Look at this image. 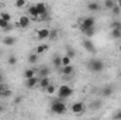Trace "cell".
Instances as JSON below:
<instances>
[{
    "instance_id": "7402d4cb",
    "label": "cell",
    "mask_w": 121,
    "mask_h": 120,
    "mask_svg": "<svg viewBox=\"0 0 121 120\" xmlns=\"http://www.w3.org/2000/svg\"><path fill=\"white\" fill-rule=\"evenodd\" d=\"M47 50H48V45H45V44H41V45H38V47L35 48V51H34V52H37V54L39 55V54H42V52H45Z\"/></svg>"
},
{
    "instance_id": "4316f807",
    "label": "cell",
    "mask_w": 121,
    "mask_h": 120,
    "mask_svg": "<svg viewBox=\"0 0 121 120\" xmlns=\"http://www.w3.org/2000/svg\"><path fill=\"white\" fill-rule=\"evenodd\" d=\"M47 20H49V13L48 11L41 14V16H38V18H37V21H47Z\"/></svg>"
},
{
    "instance_id": "83f0119b",
    "label": "cell",
    "mask_w": 121,
    "mask_h": 120,
    "mask_svg": "<svg viewBox=\"0 0 121 120\" xmlns=\"http://www.w3.org/2000/svg\"><path fill=\"white\" fill-rule=\"evenodd\" d=\"M26 4H27V0H16V3H14V6L17 9H23Z\"/></svg>"
},
{
    "instance_id": "44dd1931",
    "label": "cell",
    "mask_w": 121,
    "mask_h": 120,
    "mask_svg": "<svg viewBox=\"0 0 121 120\" xmlns=\"http://www.w3.org/2000/svg\"><path fill=\"white\" fill-rule=\"evenodd\" d=\"M83 34L86 35V38H90V37H93V35L96 34V27H90V28L85 30V31H83Z\"/></svg>"
},
{
    "instance_id": "8d00e7d4",
    "label": "cell",
    "mask_w": 121,
    "mask_h": 120,
    "mask_svg": "<svg viewBox=\"0 0 121 120\" xmlns=\"http://www.w3.org/2000/svg\"><path fill=\"white\" fill-rule=\"evenodd\" d=\"M113 27H116V28H121V23L120 21H114L113 26H111V28H113Z\"/></svg>"
},
{
    "instance_id": "ab89813d",
    "label": "cell",
    "mask_w": 121,
    "mask_h": 120,
    "mask_svg": "<svg viewBox=\"0 0 121 120\" xmlns=\"http://www.w3.org/2000/svg\"><path fill=\"white\" fill-rule=\"evenodd\" d=\"M116 119H121V112H118V113L116 115Z\"/></svg>"
},
{
    "instance_id": "603a6c76",
    "label": "cell",
    "mask_w": 121,
    "mask_h": 120,
    "mask_svg": "<svg viewBox=\"0 0 121 120\" xmlns=\"http://www.w3.org/2000/svg\"><path fill=\"white\" fill-rule=\"evenodd\" d=\"M35 69H26L24 71V78L26 79H30V78H32V76H35Z\"/></svg>"
},
{
    "instance_id": "e0dca14e",
    "label": "cell",
    "mask_w": 121,
    "mask_h": 120,
    "mask_svg": "<svg viewBox=\"0 0 121 120\" xmlns=\"http://www.w3.org/2000/svg\"><path fill=\"white\" fill-rule=\"evenodd\" d=\"M10 21H7V20H4V18H1L0 17V28L4 31H10V28H11V26L9 24Z\"/></svg>"
},
{
    "instance_id": "7a4b0ae2",
    "label": "cell",
    "mask_w": 121,
    "mask_h": 120,
    "mask_svg": "<svg viewBox=\"0 0 121 120\" xmlns=\"http://www.w3.org/2000/svg\"><path fill=\"white\" fill-rule=\"evenodd\" d=\"M87 66H89V69H90L91 72L99 74V72H101L104 69V62L101 60H90L89 64H87Z\"/></svg>"
},
{
    "instance_id": "5bb4252c",
    "label": "cell",
    "mask_w": 121,
    "mask_h": 120,
    "mask_svg": "<svg viewBox=\"0 0 121 120\" xmlns=\"http://www.w3.org/2000/svg\"><path fill=\"white\" fill-rule=\"evenodd\" d=\"M49 74H51V71H49V68H48V66H41V68L38 69V76H39V78L49 76Z\"/></svg>"
},
{
    "instance_id": "ac0fdd59",
    "label": "cell",
    "mask_w": 121,
    "mask_h": 120,
    "mask_svg": "<svg viewBox=\"0 0 121 120\" xmlns=\"http://www.w3.org/2000/svg\"><path fill=\"white\" fill-rule=\"evenodd\" d=\"M101 95H103V97H110L113 95V88L111 86H104L103 90H101Z\"/></svg>"
},
{
    "instance_id": "3957f363",
    "label": "cell",
    "mask_w": 121,
    "mask_h": 120,
    "mask_svg": "<svg viewBox=\"0 0 121 120\" xmlns=\"http://www.w3.org/2000/svg\"><path fill=\"white\" fill-rule=\"evenodd\" d=\"M90 27H96V18L94 17H83L80 20V31L83 32Z\"/></svg>"
},
{
    "instance_id": "4dcf8cb0",
    "label": "cell",
    "mask_w": 121,
    "mask_h": 120,
    "mask_svg": "<svg viewBox=\"0 0 121 120\" xmlns=\"http://www.w3.org/2000/svg\"><path fill=\"white\" fill-rule=\"evenodd\" d=\"M47 93H48V95H54V93H55V86H54V85H52V83H49V85H48V86H47Z\"/></svg>"
},
{
    "instance_id": "cb8c5ba5",
    "label": "cell",
    "mask_w": 121,
    "mask_h": 120,
    "mask_svg": "<svg viewBox=\"0 0 121 120\" xmlns=\"http://www.w3.org/2000/svg\"><path fill=\"white\" fill-rule=\"evenodd\" d=\"M28 62H30V64H37V62H38V54H37V52L30 54V55H28Z\"/></svg>"
},
{
    "instance_id": "f35d334b",
    "label": "cell",
    "mask_w": 121,
    "mask_h": 120,
    "mask_svg": "<svg viewBox=\"0 0 121 120\" xmlns=\"http://www.w3.org/2000/svg\"><path fill=\"white\" fill-rule=\"evenodd\" d=\"M116 4H117V6L121 9V0H116Z\"/></svg>"
},
{
    "instance_id": "74e56055",
    "label": "cell",
    "mask_w": 121,
    "mask_h": 120,
    "mask_svg": "<svg viewBox=\"0 0 121 120\" xmlns=\"http://www.w3.org/2000/svg\"><path fill=\"white\" fill-rule=\"evenodd\" d=\"M3 82H4V75L0 74V83H3Z\"/></svg>"
},
{
    "instance_id": "7c38bea8",
    "label": "cell",
    "mask_w": 121,
    "mask_h": 120,
    "mask_svg": "<svg viewBox=\"0 0 121 120\" xmlns=\"http://www.w3.org/2000/svg\"><path fill=\"white\" fill-rule=\"evenodd\" d=\"M35 7H37L38 16H41V14H44V13H47V11H48V7H47V4H45V3H37V4H35Z\"/></svg>"
},
{
    "instance_id": "b9f144b4",
    "label": "cell",
    "mask_w": 121,
    "mask_h": 120,
    "mask_svg": "<svg viewBox=\"0 0 121 120\" xmlns=\"http://www.w3.org/2000/svg\"><path fill=\"white\" fill-rule=\"evenodd\" d=\"M1 110H3V106H0V112H1Z\"/></svg>"
},
{
    "instance_id": "52a82bcc",
    "label": "cell",
    "mask_w": 121,
    "mask_h": 120,
    "mask_svg": "<svg viewBox=\"0 0 121 120\" xmlns=\"http://www.w3.org/2000/svg\"><path fill=\"white\" fill-rule=\"evenodd\" d=\"M38 82H39V76H32L30 79H26V86L28 88V89H34V88H37L38 86Z\"/></svg>"
},
{
    "instance_id": "8fae6325",
    "label": "cell",
    "mask_w": 121,
    "mask_h": 120,
    "mask_svg": "<svg viewBox=\"0 0 121 120\" xmlns=\"http://www.w3.org/2000/svg\"><path fill=\"white\" fill-rule=\"evenodd\" d=\"M51 83V81H49V76H44V78H39V82H38V86L41 88V89H47V86Z\"/></svg>"
},
{
    "instance_id": "d590c367",
    "label": "cell",
    "mask_w": 121,
    "mask_h": 120,
    "mask_svg": "<svg viewBox=\"0 0 121 120\" xmlns=\"http://www.w3.org/2000/svg\"><path fill=\"white\" fill-rule=\"evenodd\" d=\"M56 34H58L56 30H51V31H49V40H54V38L56 37Z\"/></svg>"
},
{
    "instance_id": "d6986e66",
    "label": "cell",
    "mask_w": 121,
    "mask_h": 120,
    "mask_svg": "<svg viewBox=\"0 0 121 120\" xmlns=\"http://www.w3.org/2000/svg\"><path fill=\"white\" fill-rule=\"evenodd\" d=\"M72 64V58L68 57V55H62L60 57V66H66V65H70Z\"/></svg>"
},
{
    "instance_id": "484cf974",
    "label": "cell",
    "mask_w": 121,
    "mask_h": 120,
    "mask_svg": "<svg viewBox=\"0 0 121 120\" xmlns=\"http://www.w3.org/2000/svg\"><path fill=\"white\" fill-rule=\"evenodd\" d=\"M52 64L55 68H60V55H55L54 60H52Z\"/></svg>"
},
{
    "instance_id": "e575fe53",
    "label": "cell",
    "mask_w": 121,
    "mask_h": 120,
    "mask_svg": "<svg viewBox=\"0 0 121 120\" xmlns=\"http://www.w3.org/2000/svg\"><path fill=\"white\" fill-rule=\"evenodd\" d=\"M66 55H68V57H70V58L73 60V58H75V55H76V54H75V50L68 48V50H66Z\"/></svg>"
},
{
    "instance_id": "ba28073f",
    "label": "cell",
    "mask_w": 121,
    "mask_h": 120,
    "mask_svg": "<svg viewBox=\"0 0 121 120\" xmlns=\"http://www.w3.org/2000/svg\"><path fill=\"white\" fill-rule=\"evenodd\" d=\"M59 72L62 75H65V76H70V75L75 74V68H73V65L70 64V65H66V66H60Z\"/></svg>"
},
{
    "instance_id": "f1b7e54d",
    "label": "cell",
    "mask_w": 121,
    "mask_h": 120,
    "mask_svg": "<svg viewBox=\"0 0 121 120\" xmlns=\"http://www.w3.org/2000/svg\"><path fill=\"white\" fill-rule=\"evenodd\" d=\"M100 107H101V100H96V102H93L90 105V109H94V110H97Z\"/></svg>"
},
{
    "instance_id": "30bf717a",
    "label": "cell",
    "mask_w": 121,
    "mask_h": 120,
    "mask_svg": "<svg viewBox=\"0 0 121 120\" xmlns=\"http://www.w3.org/2000/svg\"><path fill=\"white\" fill-rule=\"evenodd\" d=\"M49 28H41V30L37 31V38L38 40H47L49 38Z\"/></svg>"
},
{
    "instance_id": "6da1fadb",
    "label": "cell",
    "mask_w": 121,
    "mask_h": 120,
    "mask_svg": "<svg viewBox=\"0 0 121 120\" xmlns=\"http://www.w3.org/2000/svg\"><path fill=\"white\" fill-rule=\"evenodd\" d=\"M51 110H52V113H55V115H63L65 112H66V105L62 102V99H55L52 103H51Z\"/></svg>"
},
{
    "instance_id": "5b68a950",
    "label": "cell",
    "mask_w": 121,
    "mask_h": 120,
    "mask_svg": "<svg viewBox=\"0 0 121 120\" xmlns=\"http://www.w3.org/2000/svg\"><path fill=\"white\" fill-rule=\"evenodd\" d=\"M85 109H86V106H85L83 102H76V103L72 105V113H75V115H80V113H83Z\"/></svg>"
},
{
    "instance_id": "277c9868",
    "label": "cell",
    "mask_w": 121,
    "mask_h": 120,
    "mask_svg": "<svg viewBox=\"0 0 121 120\" xmlns=\"http://www.w3.org/2000/svg\"><path fill=\"white\" fill-rule=\"evenodd\" d=\"M73 95V89L70 88V86H68V85H62L59 86V89H58V97L59 99H66V97H70Z\"/></svg>"
},
{
    "instance_id": "f546056e",
    "label": "cell",
    "mask_w": 121,
    "mask_h": 120,
    "mask_svg": "<svg viewBox=\"0 0 121 120\" xmlns=\"http://www.w3.org/2000/svg\"><path fill=\"white\" fill-rule=\"evenodd\" d=\"M7 64L11 65V66L16 65V64H17V57H16V55H10V57H9V61H7Z\"/></svg>"
},
{
    "instance_id": "7bdbcfd3",
    "label": "cell",
    "mask_w": 121,
    "mask_h": 120,
    "mask_svg": "<svg viewBox=\"0 0 121 120\" xmlns=\"http://www.w3.org/2000/svg\"><path fill=\"white\" fill-rule=\"evenodd\" d=\"M120 51H121V45H120Z\"/></svg>"
},
{
    "instance_id": "d6a6232c",
    "label": "cell",
    "mask_w": 121,
    "mask_h": 120,
    "mask_svg": "<svg viewBox=\"0 0 121 120\" xmlns=\"http://www.w3.org/2000/svg\"><path fill=\"white\" fill-rule=\"evenodd\" d=\"M0 17H1V18H4V20H7V21H10V20H11V14H10V13H7V11H3V13L0 14Z\"/></svg>"
},
{
    "instance_id": "8992f818",
    "label": "cell",
    "mask_w": 121,
    "mask_h": 120,
    "mask_svg": "<svg viewBox=\"0 0 121 120\" xmlns=\"http://www.w3.org/2000/svg\"><path fill=\"white\" fill-rule=\"evenodd\" d=\"M82 44H83V48H85L87 52H91V54L96 52V47H94V44L90 41V38H85V40L82 41Z\"/></svg>"
},
{
    "instance_id": "9a60e30c",
    "label": "cell",
    "mask_w": 121,
    "mask_h": 120,
    "mask_svg": "<svg viewBox=\"0 0 121 120\" xmlns=\"http://www.w3.org/2000/svg\"><path fill=\"white\" fill-rule=\"evenodd\" d=\"M28 16L32 17L34 20H37L38 18V11H37V7H35V4H32L28 7Z\"/></svg>"
},
{
    "instance_id": "9c48e42d",
    "label": "cell",
    "mask_w": 121,
    "mask_h": 120,
    "mask_svg": "<svg viewBox=\"0 0 121 120\" xmlns=\"http://www.w3.org/2000/svg\"><path fill=\"white\" fill-rule=\"evenodd\" d=\"M31 23V18L28 16H21L20 18H18V23H17V26L18 27H21V28H27L28 26H30Z\"/></svg>"
},
{
    "instance_id": "1f68e13d",
    "label": "cell",
    "mask_w": 121,
    "mask_h": 120,
    "mask_svg": "<svg viewBox=\"0 0 121 120\" xmlns=\"http://www.w3.org/2000/svg\"><path fill=\"white\" fill-rule=\"evenodd\" d=\"M111 13H113L114 16H118V14L121 13V9L117 6V4H114V6H113V9H111Z\"/></svg>"
},
{
    "instance_id": "ffe728a7",
    "label": "cell",
    "mask_w": 121,
    "mask_h": 120,
    "mask_svg": "<svg viewBox=\"0 0 121 120\" xmlns=\"http://www.w3.org/2000/svg\"><path fill=\"white\" fill-rule=\"evenodd\" d=\"M111 37H113L114 40L121 38V28H116V27H113V28H111Z\"/></svg>"
},
{
    "instance_id": "4fadbf2b",
    "label": "cell",
    "mask_w": 121,
    "mask_h": 120,
    "mask_svg": "<svg viewBox=\"0 0 121 120\" xmlns=\"http://www.w3.org/2000/svg\"><path fill=\"white\" fill-rule=\"evenodd\" d=\"M101 7H100V4L97 3V1H90L89 4H87V10L91 11V13H96V11H99Z\"/></svg>"
},
{
    "instance_id": "d4e9b609",
    "label": "cell",
    "mask_w": 121,
    "mask_h": 120,
    "mask_svg": "<svg viewBox=\"0 0 121 120\" xmlns=\"http://www.w3.org/2000/svg\"><path fill=\"white\" fill-rule=\"evenodd\" d=\"M114 4H116V0H104V7H106V10H111Z\"/></svg>"
},
{
    "instance_id": "2e32d148",
    "label": "cell",
    "mask_w": 121,
    "mask_h": 120,
    "mask_svg": "<svg viewBox=\"0 0 121 120\" xmlns=\"http://www.w3.org/2000/svg\"><path fill=\"white\" fill-rule=\"evenodd\" d=\"M16 42H17V40H16L14 37H4V38H3V44L7 45V47H11V45H14Z\"/></svg>"
},
{
    "instance_id": "836d02e7",
    "label": "cell",
    "mask_w": 121,
    "mask_h": 120,
    "mask_svg": "<svg viewBox=\"0 0 121 120\" xmlns=\"http://www.w3.org/2000/svg\"><path fill=\"white\" fill-rule=\"evenodd\" d=\"M11 95H13V93H11V90L9 89V88H7V89H4L3 92H1V97H10Z\"/></svg>"
},
{
    "instance_id": "60d3db41",
    "label": "cell",
    "mask_w": 121,
    "mask_h": 120,
    "mask_svg": "<svg viewBox=\"0 0 121 120\" xmlns=\"http://www.w3.org/2000/svg\"><path fill=\"white\" fill-rule=\"evenodd\" d=\"M1 7H3V3H1V1H0V9H1Z\"/></svg>"
}]
</instances>
